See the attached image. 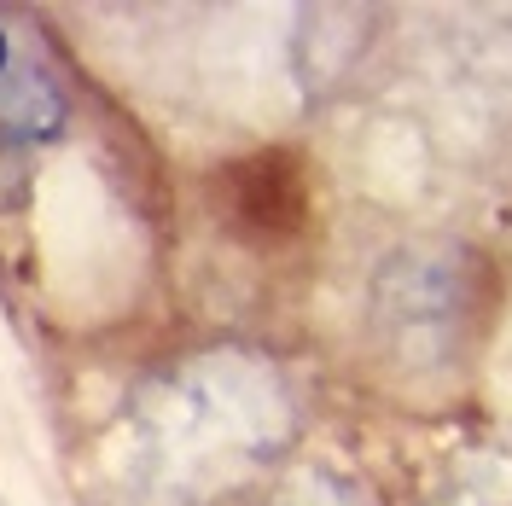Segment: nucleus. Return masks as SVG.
I'll return each instance as SVG.
<instances>
[{
    "mask_svg": "<svg viewBox=\"0 0 512 506\" xmlns=\"http://www.w3.org/2000/svg\"><path fill=\"white\" fill-rule=\"evenodd\" d=\"M6 70H12V41H6V30H0V82H6Z\"/></svg>",
    "mask_w": 512,
    "mask_h": 506,
    "instance_id": "2",
    "label": "nucleus"
},
{
    "mask_svg": "<svg viewBox=\"0 0 512 506\" xmlns=\"http://www.w3.org/2000/svg\"><path fill=\"white\" fill-rule=\"evenodd\" d=\"M0 134L6 140H53L64 128V99H59V82L53 76H18V82H6V94H0Z\"/></svg>",
    "mask_w": 512,
    "mask_h": 506,
    "instance_id": "1",
    "label": "nucleus"
}]
</instances>
